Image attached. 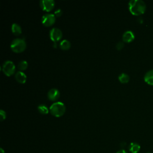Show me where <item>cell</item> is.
Wrapping results in <instances>:
<instances>
[{
    "instance_id": "cell-1",
    "label": "cell",
    "mask_w": 153,
    "mask_h": 153,
    "mask_svg": "<svg viewBox=\"0 0 153 153\" xmlns=\"http://www.w3.org/2000/svg\"><path fill=\"white\" fill-rule=\"evenodd\" d=\"M129 10L134 16H139L146 10V4L142 0H131L129 3Z\"/></svg>"
},
{
    "instance_id": "cell-2",
    "label": "cell",
    "mask_w": 153,
    "mask_h": 153,
    "mask_svg": "<svg viewBox=\"0 0 153 153\" xmlns=\"http://www.w3.org/2000/svg\"><path fill=\"white\" fill-rule=\"evenodd\" d=\"M50 112L52 116L56 117L62 116L66 111V106L65 104L61 102L53 103L49 108Z\"/></svg>"
},
{
    "instance_id": "cell-3",
    "label": "cell",
    "mask_w": 153,
    "mask_h": 153,
    "mask_svg": "<svg viewBox=\"0 0 153 153\" xmlns=\"http://www.w3.org/2000/svg\"><path fill=\"white\" fill-rule=\"evenodd\" d=\"M11 49L15 53H19L24 51L26 47V44L24 39L16 38L13 40L10 45Z\"/></svg>"
},
{
    "instance_id": "cell-4",
    "label": "cell",
    "mask_w": 153,
    "mask_h": 153,
    "mask_svg": "<svg viewBox=\"0 0 153 153\" xmlns=\"http://www.w3.org/2000/svg\"><path fill=\"white\" fill-rule=\"evenodd\" d=\"M16 70L14 64L11 60H7L3 65L2 70L3 72L8 76L12 75Z\"/></svg>"
},
{
    "instance_id": "cell-5",
    "label": "cell",
    "mask_w": 153,
    "mask_h": 153,
    "mask_svg": "<svg viewBox=\"0 0 153 153\" xmlns=\"http://www.w3.org/2000/svg\"><path fill=\"white\" fill-rule=\"evenodd\" d=\"M56 22V16L55 14L48 13L45 14L41 18V22L45 26H51Z\"/></svg>"
},
{
    "instance_id": "cell-6",
    "label": "cell",
    "mask_w": 153,
    "mask_h": 153,
    "mask_svg": "<svg viewBox=\"0 0 153 153\" xmlns=\"http://www.w3.org/2000/svg\"><path fill=\"white\" fill-rule=\"evenodd\" d=\"M63 37L62 32L59 28H54L50 30V38L51 41L54 43L58 42L62 39Z\"/></svg>"
},
{
    "instance_id": "cell-7",
    "label": "cell",
    "mask_w": 153,
    "mask_h": 153,
    "mask_svg": "<svg viewBox=\"0 0 153 153\" xmlns=\"http://www.w3.org/2000/svg\"><path fill=\"white\" fill-rule=\"evenodd\" d=\"M41 9L45 12H50L54 9L55 2L53 0H41L40 2Z\"/></svg>"
},
{
    "instance_id": "cell-8",
    "label": "cell",
    "mask_w": 153,
    "mask_h": 153,
    "mask_svg": "<svg viewBox=\"0 0 153 153\" xmlns=\"http://www.w3.org/2000/svg\"><path fill=\"white\" fill-rule=\"evenodd\" d=\"M47 97L49 100L52 101L58 100L60 97V92L59 90L55 88L50 89L47 93Z\"/></svg>"
},
{
    "instance_id": "cell-9",
    "label": "cell",
    "mask_w": 153,
    "mask_h": 153,
    "mask_svg": "<svg viewBox=\"0 0 153 153\" xmlns=\"http://www.w3.org/2000/svg\"><path fill=\"white\" fill-rule=\"evenodd\" d=\"M123 41L125 43H131L135 39V35L133 32L131 30H127L126 31L122 37Z\"/></svg>"
},
{
    "instance_id": "cell-10",
    "label": "cell",
    "mask_w": 153,
    "mask_h": 153,
    "mask_svg": "<svg viewBox=\"0 0 153 153\" xmlns=\"http://www.w3.org/2000/svg\"><path fill=\"white\" fill-rule=\"evenodd\" d=\"M15 79L16 81L20 83L24 84L26 81V74L22 71H18L15 74Z\"/></svg>"
},
{
    "instance_id": "cell-11",
    "label": "cell",
    "mask_w": 153,
    "mask_h": 153,
    "mask_svg": "<svg viewBox=\"0 0 153 153\" xmlns=\"http://www.w3.org/2000/svg\"><path fill=\"white\" fill-rule=\"evenodd\" d=\"M144 81L148 85L153 86V70L148 71L144 76Z\"/></svg>"
},
{
    "instance_id": "cell-12",
    "label": "cell",
    "mask_w": 153,
    "mask_h": 153,
    "mask_svg": "<svg viewBox=\"0 0 153 153\" xmlns=\"http://www.w3.org/2000/svg\"><path fill=\"white\" fill-rule=\"evenodd\" d=\"M141 149V146L137 143L132 142L129 146V150L132 153H137Z\"/></svg>"
},
{
    "instance_id": "cell-13",
    "label": "cell",
    "mask_w": 153,
    "mask_h": 153,
    "mask_svg": "<svg viewBox=\"0 0 153 153\" xmlns=\"http://www.w3.org/2000/svg\"><path fill=\"white\" fill-rule=\"evenodd\" d=\"M12 32L16 35H19L22 34V28L18 24H13L12 26Z\"/></svg>"
},
{
    "instance_id": "cell-14",
    "label": "cell",
    "mask_w": 153,
    "mask_h": 153,
    "mask_svg": "<svg viewBox=\"0 0 153 153\" xmlns=\"http://www.w3.org/2000/svg\"><path fill=\"white\" fill-rule=\"evenodd\" d=\"M60 47L64 50H69L71 47V43L67 40H64L60 43Z\"/></svg>"
},
{
    "instance_id": "cell-15",
    "label": "cell",
    "mask_w": 153,
    "mask_h": 153,
    "mask_svg": "<svg viewBox=\"0 0 153 153\" xmlns=\"http://www.w3.org/2000/svg\"><path fill=\"white\" fill-rule=\"evenodd\" d=\"M118 80L121 83H127L129 81V76L126 73H122L118 76Z\"/></svg>"
},
{
    "instance_id": "cell-16",
    "label": "cell",
    "mask_w": 153,
    "mask_h": 153,
    "mask_svg": "<svg viewBox=\"0 0 153 153\" xmlns=\"http://www.w3.org/2000/svg\"><path fill=\"white\" fill-rule=\"evenodd\" d=\"M38 110L42 114H47L49 112V110L45 105H40L38 106Z\"/></svg>"
},
{
    "instance_id": "cell-17",
    "label": "cell",
    "mask_w": 153,
    "mask_h": 153,
    "mask_svg": "<svg viewBox=\"0 0 153 153\" xmlns=\"http://www.w3.org/2000/svg\"><path fill=\"white\" fill-rule=\"evenodd\" d=\"M28 66V64L26 60H22L18 64V68L21 71H24L26 70Z\"/></svg>"
},
{
    "instance_id": "cell-18",
    "label": "cell",
    "mask_w": 153,
    "mask_h": 153,
    "mask_svg": "<svg viewBox=\"0 0 153 153\" xmlns=\"http://www.w3.org/2000/svg\"><path fill=\"white\" fill-rule=\"evenodd\" d=\"M0 118H1V121L4 120L6 118V112L3 110L0 111Z\"/></svg>"
},
{
    "instance_id": "cell-19",
    "label": "cell",
    "mask_w": 153,
    "mask_h": 153,
    "mask_svg": "<svg viewBox=\"0 0 153 153\" xmlns=\"http://www.w3.org/2000/svg\"><path fill=\"white\" fill-rule=\"evenodd\" d=\"M124 43L123 42H118L117 44V45H116V48L117 50H121L122 49H123L124 47Z\"/></svg>"
},
{
    "instance_id": "cell-20",
    "label": "cell",
    "mask_w": 153,
    "mask_h": 153,
    "mask_svg": "<svg viewBox=\"0 0 153 153\" xmlns=\"http://www.w3.org/2000/svg\"><path fill=\"white\" fill-rule=\"evenodd\" d=\"M62 11L60 9L56 10L55 12V16H56V17H60V16H62Z\"/></svg>"
},
{
    "instance_id": "cell-21",
    "label": "cell",
    "mask_w": 153,
    "mask_h": 153,
    "mask_svg": "<svg viewBox=\"0 0 153 153\" xmlns=\"http://www.w3.org/2000/svg\"><path fill=\"white\" fill-rule=\"evenodd\" d=\"M137 22H138L140 24H142L143 23V19L142 18H139L138 19H137Z\"/></svg>"
},
{
    "instance_id": "cell-22",
    "label": "cell",
    "mask_w": 153,
    "mask_h": 153,
    "mask_svg": "<svg viewBox=\"0 0 153 153\" xmlns=\"http://www.w3.org/2000/svg\"><path fill=\"white\" fill-rule=\"evenodd\" d=\"M116 153H127L125 150H120V151H118V152H117Z\"/></svg>"
},
{
    "instance_id": "cell-23",
    "label": "cell",
    "mask_w": 153,
    "mask_h": 153,
    "mask_svg": "<svg viewBox=\"0 0 153 153\" xmlns=\"http://www.w3.org/2000/svg\"><path fill=\"white\" fill-rule=\"evenodd\" d=\"M0 152H1V153H5L4 151V150H3L2 148L0 149Z\"/></svg>"
},
{
    "instance_id": "cell-24",
    "label": "cell",
    "mask_w": 153,
    "mask_h": 153,
    "mask_svg": "<svg viewBox=\"0 0 153 153\" xmlns=\"http://www.w3.org/2000/svg\"><path fill=\"white\" fill-rule=\"evenodd\" d=\"M148 153H151V152H148Z\"/></svg>"
}]
</instances>
